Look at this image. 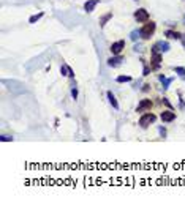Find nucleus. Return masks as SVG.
<instances>
[{"label": "nucleus", "mask_w": 185, "mask_h": 205, "mask_svg": "<svg viewBox=\"0 0 185 205\" xmlns=\"http://www.w3.org/2000/svg\"><path fill=\"white\" fill-rule=\"evenodd\" d=\"M155 28H157V24L152 22V21H150V22L147 21V22L141 27V30H139L141 32V38H143V39H150V37L154 35V32H155Z\"/></svg>", "instance_id": "nucleus-1"}, {"label": "nucleus", "mask_w": 185, "mask_h": 205, "mask_svg": "<svg viewBox=\"0 0 185 205\" xmlns=\"http://www.w3.org/2000/svg\"><path fill=\"white\" fill-rule=\"evenodd\" d=\"M157 120V117H155V114H152L150 110H149L147 114H144V115H141V118H139V125L143 128H147L150 123H154V121Z\"/></svg>", "instance_id": "nucleus-2"}, {"label": "nucleus", "mask_w": 185, "mask_h": 205, "mask_svg": "<svg viewBox=\"0 0 185 205\" xmlns=\"http://www.w3.org/2000/svg\"><path fill=\"white\" fill-rule=\"evenodd\" d=\"M125 49V41L123 39H119V41H115V43H112L111 44V52H112V55H120V52Z\"/></svg>", "instance_id": "nucleus-3"}, {"label": "nucleus", "mask_w": 185, "mask_h": 205, "mask_svg": "<svg viewBox=\"0 0 185 205\" xmlns=\"http://www.w3.org/2000/svg\"><path fill=\"white\" fill-rule=\"evenodd\" d=\"M135 19L138 22H147L149 21V11L146 8H139L135 11Z\"/></svg>", "instance_id": "nucleus-4"}, {"label": "nucleus", "mask_w": 185, "mask_h": 205, "mask_svg": "<svg viewBox=\"0 0 185 205\" xmlns=\"http://www.w3.org/2000/svg\"><path fill=\"white\" fill-rule=\"evenodd\" d=\"M154 107V103L152 99H141V103L138 104L136 107V112H144V110H150Z\"/></svg>", "instance_id": "nucleus-5"}, {"label": "nucleus", "mask_w": 185, "mask_h": 205, "mask_svg": "<svg viewBox=\"0 0 185 205\" xmlns=\"http://www.w3.org/2000/svg\"><path fill=\"white\" fill-rule=\"evenodd\" d=\"M160 65H161L160 52H154V54H152V59H150V68H152V70H158Z\"/></svg>", "instance_id": "nucleus-6"}, {"label": "nucleus", "mask_w": 185, "mask_h": 205, "mask_svg": "<svg viewBox=\"0 0 185 205\" xmlns=\"http://www.w3.org/2000/svg\"><path fill=\"white\" fill-rule=\"evenodd\" d=\"M122 62H123V57L122 55H114V57H111V59L108 60V66L115 68V66H119Z\"/></svg>", "instance_id": "nucleus-7"}, {"label": "nucleus", "mask_w": 185, "mask_h": 205, "mask_svg": "<svg viewBox=\"0 0 185 205\" xmlns=\"http://www.w3.org/2000/svg\"><path fill=\"white\" fill-rule=\"evenodd\" d=\"M160 118L163 121H172L174 118H176V112H172V110H163Z\"/></svg>", "instance_id": "nucleus-8"}, {"label": "nucleus", "mask_w": 185, "mask_h": 205, "mask_svg": "<svg viewBox=\"0 0 185 205\" xmlns=\"http://www.w3.org/2000/svg\"><path fill=\"white\" fill-rule=\"evenodd\" d=\"M98 3H100V0H87V2L84 3V10H86L87 13H92Z\"/></svg>", "instance_id": "nucleus-9"}, {"label": "nucleus", "mask_w": 185, "mask_h": 205, "mask_svg": "<svg viewBox=\"0 0 185 205\" xmlns=\"http://www.w3.org/2000/svg\"><path fill=\"white\" fill-rule=\"evenodd\" d=\"M158 79H160V82L163 84V88H168L169 84L174 81V77H165V74H158Z\"/></svg>", "instance_id": "nucleus-10"}, {"label": "nucleus", "mask_w": 185, "mask_h": 205, "mask_svg": "<svg viewBox=\"0 0 185 205\" xmlns=\"http://www.w3.org/2000/svg\"><path fill=\"white\" fill-rule=\"evenodd\" d=\"M155 46L158 48V52H168L169 51V44L166 41H158Z\"/></svg>", "instance_id": "nucleus-11"}, {"label": "nucleus", "mask_w": 185, "mask_h": 205, "mask_svg": "<svg viewBox=\"0 0 185 205\" xmlns=\"http://www.w3.org/2000/svg\"><path fill=\"white\" fill-rule=\"evenodd\" d=\"M108 99H109V104L114 109H119V103H117V99H115V96L112 92H108Z\"/></svg>", "instance_id": "nucleus-12"}, {"label": "nucleus", "mask_w": 185, "mask_h": 205, "mask_svg": "<svg viewBox=\"0 0 185 205\" xmlns=\"http://www.w3.org/2000/svg\"><path fill=\"white\" fill-rule=\"evenodd\" d=\"M165 35H166L169 39H180V38H182V35H180L179 32H174V30H166Z\"/></svg>", "instance_id": "nucleus-13"}, {"label": "nucleus", "mask_w": 185, "mask_h": 205, "mask_svg": "<svg viewBox=\"0 0 185 205\" xmlns=\"http://www.w3.org/2000/svg\"><path fill=\"white\" fill-rule=\"evenodd\" d=\"M43 16H45V13H43V11H40L38 14H33V16H32L30 19H29V22H30V24H35L37 21H40V19H41Z\"/></svg>", "instance_id": "nucleus-14"}, {"label": "nucleus", "mask_w": 185, "mask_h": 205, "mask_svg": "<svg viewBox=\"0 0 185 205\" xmlns=\"http://www.w3.org/2000/svg\"><path fill=\"white\" fill-rule=\"evenodd\" d=\"M111 17H112V13H111V11L108 13V14H104V16H103V17H101V19H100V27H104V24H106L108 21L111 19Z\"/></svg>", "instance_id": "nucleus-15"}, {"label": "nucleus", "mask_w": 185, "mask_h": 205, "mask_svg": "<svg viewBox=\"0 0 185 205\" xmlns=\"http://www.w3.org/2000/svg\"><path fill=\"white\" fill-rule=\"evenodd\" d=\"M139 38H141V32L139 30H133L131 33H130V39H131V41H138Z\"/></svg>", "instance_id": "nucleus-16"}, {"label": "nucleus", "mask_w": 185, "mask_h": 205, "mask_svg": "<svg viewBox=\"0 0 185 205\" xmlns=\"http://www.w3.org/2000/svg\"><path fill=\"white\" fill-rule=\"evenodd\" d=\"M174 73H176L177 76H180V77H185V68H182V66H176V68H174Z\"/></svg>", "instance_id": "nucleus-17"}, {"label": "nucleus", "mask_w": 185, "mask_h": 205, "mask_svg": "<svg viewBox=\"0 0 185 205\" xmlns=\"http://www.w3.org/2000/svg\"><path fill=\"white\" fill-rule=\"evenodd\" d=\"M130 81H131V77H130V76H119L117 77V82H120V84H122V82H130Z\"/></svg>", "instance_id": "nucleus-18"}, {"label": "nucleus", "mask_w": 185, "mask_h": 205, "mask_svg": "<svg viewBox=\"0 0 185 205\" xmlns=\"http://www.w3.org/2000/svg\"><path fill=\"white\" fill-rule=\"evenodd\" d=\"M60 73H62V76H68V65H62Z\"/></svg>", "instance_id": "nucleus-19"}, {"label": "nucleus", "mask_w": 185, "mask_h": 205, "mask_svg": "<svg viewBox=\"0 0 185 205\" xmlns=\"http://www.w3.org/2000/svg\"><path fill=\"white\" fill-rule=\"evenodd\" d=\"M0 141H2V142H11V141H13V137H11V136H6V134H3L2 137H0Z\"/></svg>", "instance_id": "nucleus-20"}, {"label": "nucleus", "mask_w": 185, "mask_h": 205, "mask_svg": "<svg viewBox=\"0 0 185 205\" xmlns=\"http://www.w3.org/2000/svg\"><path fill=\"white\" fill-rule=\"evenodd\" d=\"M143 63H144V71H143V76H147V74L150 73V70H152V68H149L147 65H146V62H144V60H143Z\"/></svg>", "instance_id": "nucleus-21"}, {"label": "nucleus", "mask_w": 185, "mask_h": 205, "mask_svg": "<svg viewBox=\"0 0 185 205\" xmlns=\"http://www.w3.org/2000/svg\"><path fill=\"white\" fill-rule=\"evenodd\" d=\"M71 96H73V99H78V88L73 85V88H71Z\"/></svg>", "instance_id": "nucleus-22"}, {"label": "nucleus", "mask_w": 185, "mask_h": 205, "mask_svg": "<svg viewBox=\"0 0 185 205\" xmlns=\"http://www.w3.org/2000/svg\"><path fill=\"white\" fill-rule=\"evenodd\" d=\"M158 131H160L161 137H165V136H166V129H165V128H161V126H160V128H158Z\"/></svg>", "instance_id": "nucleus-23"}, {"label": "nucleus", "mask_w": 185, "mask_h": 205, "mask_svg": "<svg viewBox=\"0 0 185 205\" xmlns=\"http://www.w3.org/2000/svg\"><path fill=\"white\" fill-rule=\"evenodd\" d=\"M163 103H165V104H166V106H168V107H169V109H172V106H171V103H169V101H168V98H163Z\"/></svg>", "instance_id": "nucleus-24"}, {"label": "nucleus", "mask_w": 185, "mask_h": 205, "mask_svg": "<svg viewBox=\"0 0 185 205\" xmlns=\"http://www.w3.org/2000/svg\"><path fill=\"white\" fill-rule=\"evenodd\" d=\"M68 76H70V77H74V71L71 70L70 66H68Z\"/></svg>", "instance_id": "nucleus-25"}, {"label": "nucleus", "mask_w": 185, "mask_h": 205, "mask_svg": "<svg viewBox=\"0 0 185 205\" xmlns=\"http://www.w3.org/2000/svg\"><path fill=\"white\" fill-rule=\"evenodd\" d=\"M149 87H150V85H149V84H146V85H144V88H143V90H144V92H149Z\"/></svg>", "instance_id": "nucleus-26"}, {"label": "nucleus", "mask_w": 185, "mask_h": 205, "mask_svg": "<svg viewBox=\"0 0 185 205\" xmlns=\"http://www.w3.org/2000/svg\"><path fill=\"white\" fill-rule=\"evenodd\" d=\"M182 39H184V46H185V37H184V38H182Z\"/></svg>", "instance_id": "nucleus-27"}, {"label": "nucleus", "mask_w": 185, "mask_h": 205, "mask_svg": "<svg viewBox=\"0 0 185 205\" xmlns=\"http://www.w3.org/2000/svg\"><path fill=\"white\" fill-rule=\"evenodd\" d=\"M184 24H185V17H184Z\"/></svg>", "instance_id": "nucleus-28"}]
</instances>
